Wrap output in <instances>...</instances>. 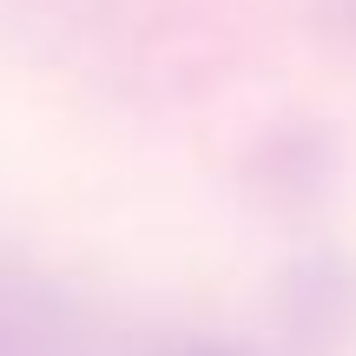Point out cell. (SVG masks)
Wrapping results in <instances>:
<instances>
[{
	"label": "cell",
	"instance_id": "cell-1",
	"mask_svg": "<svg viewBox=\"0 0 356 356\" xmlns=\"http://www.w3.org/2000/svg\"><path fill=\"white\" fill-rule=\"evenodd\" d=\"M172 356H238V350H204V343H191V350H172Z\"/></svg>",
	"mask_w": 356,
	"mask_h": 356
},
{
	"label": "cell",
	"instance_id": "cell-2",
	"mask_svg": "<svg viewBox=\"0 0 356 356\" xmlns=\"http://www.w3.org/2000/svg\"><path fill=\"white\" fill-rule=\"evenodd\" d=\"M0 356H13V350H7V343H0Z\"/></svg>",
	"mask_w": 356,
	"mask_h": 356
}]
</instances>
